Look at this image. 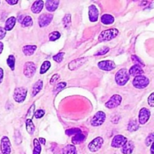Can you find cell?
I'll return each mask as SVG.
<instances>
[{
	"label": "cell",
	"instance_id": "obj_1",
	"mask_svg": "<svg viewBox=\"0 0 154 154\" xmlns=\"http://www.w3.org/2000/svg\"><path fill=\"white\" fill-rule=\"evenodd\" d=\"M119 34V30L117 29H109L104 30L100 33L99 36V42H108L115 38Z\"/></svg>",
	"mask_w": 154,
	"mask_h": 154
},
{
	"label": "cell",
	"instance_id": "obj_2",
	"mask_svg": "<svg viewBox=\"0 0 154 154\" xmlns=\"http://www.w3.org/2000/svg\"><path fill=\"white\" fill-rule=\"evenodd\" d=\"M129 80V75L126 69H122L117 72L115 81L119 86H124Z\"/></svg>",
	"mask_w": 154,
	"mask_h": 154
},
{
	"label": "cell",
	"instance_id": "obj_3",
	"mask_svg": "<svg viewBox=\"0 0 154 154\" xmlns=\"http://www.w3.org/2000/svg\"><path fill=\"white\" fill-rule=\"evenodd\" d=\"M150 84V81L147 77L144 76V75H138L136 76L133 80V84L134 87L137 89H144L147 87Z\"/></svg>",
	"mask_w": 154,
	"mask_h": 154
},
{
	"label": "cell",
	"instance_id": "obj_4",
	"mask_svg": "<svg viewBox=\"0 0 154 154\" xmlns=\"http://www.w3.org/2000/svg\"><path fill=\"white\" fill-rule=\"evenodd\" d=\"M27 94V90L24 87H17L14 92V99L18 103L24 102Z\"/></svg>",
	"mask_w": 154,
	"mask_h": 154
},
{
	"label": "cell",
	"instance_id": "obj_5",
	"mask_svg": "<svg viewBox=\"0 0 154 154\" xmlns=\"http://www.w3.org/2000/svg\"><path fill=\"white\" fill-rule=\"evenodd\" d=\"M106 115L103 111H98L91 120V125L93 126H100L105 122Z\"/></svg>",
	"mask_w": 154,
	"mask_h": 154
},
{
	"label": "cell",
	"instance_id": "obj_6",
	"mask_svg": "<svg viewBox=\"0 0 154 154\" xmlns=\"http://www.w3.org/2000/svg\"><path fill=\"white\" fill-rule=\"evenodd\" d=\"M122 102V97L120 95L115 94L111 97V99L105 103V107L109 109H113L120 105Z\"/></svg>",
	"mask_w": 154,
	"mask_h": 154
},
{
	"label": "cell",
	"instance_id": "obj_7",
	"mask_svg": "<svg viewBox=\"0 0 154 154\" xmlns=\"http://www.w3.org/2000/svg\"><path fill=\"white\" fill-rule=\"evenodd\" d=\"M104 143V140L102 137H97L93 139L91 142L89 144L88 148L91 152H97L100 150Z\"/></svg>",
	"mask_w": 154,
	"mask_h": 154
},
{
	"label": "cell",
	"instance_id": "obj_8",
	"mask_svg": "<svg viewBox=\"0 0 154 154\" xmlns=\"http://www.w3.org/2000/svg\"><path fill=\"white\" fill-rule=\"evenodd\" d=\"M36 72L35 65L32 62H27L24 65L23 74L27 78H32Z\"/></svg>",
	"mask_w": 154,
	"mask_h": 154
},
{
	"label": "cell",
	"instance_id": "obj_9",
	"mask_svg": "<svg viewBox=\"0 0 154 154\" xmlns=\"http://www.w3.org/2000/svg\"><path fill=\"white\" fill-rule=\"evenodd\" d=\"M126 142H127V138L126 137L121 135H117L113 138L111 141V146L115 148H120L123 147Z\"/></svg>",
	"mask_w": 154,
	"mask_h": 154
},
{
	"label": "cell",
	"instance_id": "obj_10",
	"mask_svg": "<svg viewBox=\"0 0 154 154\" xmlns=\"http://www.w3.org/2000/svg\"><path fill=\"white\" fill-rule=\"evenodd\" d=\"M1 151L2 154H11V141L7 136H3L1 139Z\"/></svg>",
	"mask_w": 154,
	"mask_h": 154
},
{
	"label": "cell",
	"instance_id": "obj_11",
	"mask_svg": "<svg viewBox=\"0 0 154 154\" xmlns=\"http://www.w3.org/2000/svg\"><path fill=\"white\" fill-rule=\"evenodd\" d=\"M150 117V111L145 108L140 110L139 116H138V122L140 124H145L149 120Z\"/></svg>",
	"mask_w": 154,
	"mask_h": 154
},
{
	"label": "cell",
	"instance_id": "obj_12",
	"mask_svg": "<svg viewBox=\"0 0 154 154\" xmlns=\"http://www.w3.org/2000/svg\"><path fill=\"white\" fill-rule=\"evenodd\" d=\"M53 20V14H43L38 17V24L40 27H45L48 26Z\"/></svg>",
	"mask_w": 154,
	"mask_h": 154
},
{
	"label": "cell",
	"instance_id": "obj_13",
	"mask_svg": "<svg viewBox=\"0 0 154 154\" xmlns=\"http://www.w3.org/2000/svg\"><path fill=\"white\" fill-rule=\"evenodd\" d=\"M98 66L100 69L104 71H111L116 68L115 63L111 60H105L101 61L98 63Z\"/></svg>",
	"mask_w": 154,
	"mask_h": 154
},
{
	"label": "cell",
	"instance_id": "obj_14",
	"mask_svg": "<svg viewBox=\"0 0 154 154\" xmlns=\"http://www.w3.org/2000/svg\"><path fill=\"white\" fill-rule=\"evenodd\" d=\"M99 17V11L95 5H92L89 7V18L91 22H96Z\"/></svg>",
	"mask_w": 154,
	"mask_h": 154
},
{
	"label": "cell",
	"instance_id": "obj_15",
	"mask_svg": "<svg viewBox=\"0 0 154 154\" xmlns=\"http://www.w3.org/2000/svg\"><path fill=\"white\" fill-rule=\"evenodd\" d=\"M87 57H86V58H79V59H77V60H74L73 61L69 63V69L72 71L75 70L76 69L79 68L80 66H82V65L87 61Z\"/></svg>",
	"mask_w": 154,
	"mask_h": 154
},
{
	"label": "cell",
	"instance_id": "obj_16",
	"mask_svg": "<svg viewBox=\"0 0 154 154\" xmlns=\"http://www.w3.org/2000/svg\"><path fill=\"white\" fill-rule=\"evenodd\" d=\"M59 4H60V1H57V0H48L45 2L47 10L51 12H53L57 10L59 6Z\"/></svg>",
	"mask_w": 154,
	"mask_h": 154
},
{
	"label": "cell",
	"instance_id": "obj_17",
	"mask_svg": "<svg viewBox=\"0 0 154 154\" xmlns=\"http://www.w3.org/2000/svg\"><path fill=\"white\" fill-rule=\"evenodd\" d=\"M143 73H144V71H143L142 68L140 66H138V65H135V66H132L129 72V75L135 77L138 76V75H142Z\"/></svg>",
	"mask_w": 154,
	"mask_h": 154
},
{
	"label": "cell",
	"instance_id": "obj_18",
	"mask_svg": "<svg viewBox=\"0 0 154 154\" xmlns=\"http://www.w3.org/2000/svg\"><path fill=\"white\" fill-rule=\"evenodd\" d=\"M134 147H135L134 143L131 141H127L125 145L122 147L121 152L123 154H131L133 152Z\"/></svg>",
	"mask_w": 154,
	"mask_h": 154
},
{
	"label": "cell",
	"instance_id": "obj_19",
	"mask_svg": "<svg viewBox=\"0 0 154 154\" xmlns=\"http://www.w3.org/2000/svg\"><path fill=\"white\" fill-rule=\"evenodd\" d=\"M44 7V2L43 1H36L33 3L32 6L31 8L32 11L34 14H39L42 11Z\"/></svg>",
	"mask_w": 154,
	"mask_h": 154
},
{
	"label": "cell",
	"instance_id": "obj_20",
	"mask_svg": "<svg viewBox=\"0 0 154 154\" xmlns=\"http://www.w3.org/2000/svg\"><path fill=\"white\" fill-rule=\"evenodd\" d=\"M42 87H43V81H42V80H38V81L33 85L32 89V96H35L36 95L42 90Z\"/></svg>",
	"mask_w": 154,
	"mask_h": 154
},
{
	"label": "cell",
	"instance_id": "obj_21",
	"mask_svg": "<svg viewBox=\"0 0 154 154\" xmlns=\"http://www.w3.org/2000/svg\"><path fill=\"white\" fill-rule=\"evenodd\" d=\"M16 20H17L14 17H11L8 18L5 22V31H11L14 26L15 23H16Z\"/></svg>",
	"mask_w": 154,
	"mask_h": 154
},
{
	"label": "cell",
	"instance_id": "obj_22",
	"mask_svg": "<svg viewBox=\"0 0 154 154\" xmlns=\"http://www.w3.org/2000/svg\"><path fill=\"white\" fill-rule=\"evenodd\" d=\"M36 48L35 45H26L23 48V52L26 56H31L36 51Z\"/></svg>",
	"mask_w": 154,
	"mask_h": 154
},
{
	"label": "cell",
	"instance_id": "obj_23",
	"mask_svg": "<svg viewBox=\"0 0 154 154\" xmlns=\"http://www.w3.org/2000/svg\"><path fill=\"white\" fill-rule=\"evenodd\" d=\"M85 141V135L81 132V133L76 134L75 136L72 138V142L73 144H80Z\"/></svg>",
	"mask_w": 154,
	"mask_h": 154
},
{
	"label": "cell",
	"instance_id": "obj_24",
	"mask_svg": "<svg viewBox=\"0 0 154 154\" xmlns=\"http://www.w3.org/2000/svg\"><path fill=\"white\" fill-rule=\"evenodd\" d=\"M101 20L102 23L105 25H110V24H112L114 22V17L111 14H105L102 15V17H101Z\"/></svg>",
	"mask_w": 154,
	"mask_h": 154
},
{
	"label": "cell",
	"instance_id": "obj_25",
	"mask_svg": "<svg viewBox=\"0 0 154 154\" xmlns=\"http://www.w3.org/2000/svg\"><path fill=\"white\" fill-rule=\"evenodd\" d=\"M138 129H139V125H138L137 120H132L129 122V125H128V130L129 132H135Z\"/></svg>",
	"mask_w": 154,
	"mask_h": 154
},
{
	"label": "cell",
	"instance_id": "obj_26",
	"mask_svg": "<svg viewBox=\"0 0 154 154\" xmlns=\"http://www.w3.org/2000/svg\"><path fill=\"white\" fill-rule=\"evenodd\" d=\"M63 154H77L76 147L72 144H68L63 148Z\"/></svg>",
	"mask_w": 154,
	"mask_h": 154
},
{
	"label": "cell",
	"instance_id": "obj_27",
	"mask_svg": "<svg viewBox=\"0 0 154 154\" xmlns=\"http://www.w3.org/2000/svg\"><path fill=\"white\" fill-rule=\"evenodd\" d=\"M26 131L29 134L32 135L35 131V125L32 123L31 119H27L26 121Z\"/></svg>",
	"mask_w": 154,
	"mask_h": 154
},
{
	"label": "cell",
	"instance_id": "obj_28",
	"mask_svg": "<svg viewBox=\"0 0 154 154\" xmlns=\"http://www.w3.org/2000/svg\"><path fill=\"white\" fill-rule=\"evenodd\" d=\"M33 145H34V150H33V154H40L42 151V147L39 143L38 140L35 138L33 140Z\"/></svg>",
	"mask_w": 154,
	"mask_h": 154
},
{
	"label": "cell",
	"instance_id": "obj_29",
	"mask_svg": "<svg viewBox=\"0 0 154 154\" xmlns=\"http://www.w3.org/2000/svg\"><path fill=\"white\" fill-rule=\"evenodd\" d=\"M22 26L24 27H29V26H31L33 23V21L32 19L30 16H26L23 18L22 21Z\"/></svg>",
	"mask_w": 154,
	"mask_h": 154
},
{
	"label": "cell",
	"instance_id": "obj_30",
	"mask_svg": "<svg viewBox=\"0 0 154 154\" xmlns=\"http://www.w3.org/2000/svg\"><path fill=\"white\" fill-rule=\"evenodd\" d=\"M7 64L8 66L10 67V69L12 71L14 70V66H15V57L13 55L8 56L7 59Z\"/></svg>",
	"mask_w": 154,
	"mask_h": 154
},
{
	"label": "cell",
	"instance_id": "obj_31",
	"mask_svg": "<svg viewBox=\"0 0 154 154\" xmlns=\"http://www.w3.org/2000/svg\"><path fill=\"white\" fill-rule=\"evenodd\" d=\"M51 63L49 61H45L42 64V66H41L40 69V74H45V72H47L48 71V69L51 68Z\"/></svg>",
	"mask_w": 154,
	"mask_h": 154
},
{
	"label": "cell",
	"instance_id": "obj_32",
	"mask_svg": "<svg viewBox=\"0 0 154 154\" xmlns=\"http://www.w3.org/2000/svg\"><path fill=\"white\" fill-rule=\"evenodd\" d=\"M71 22H72V19H71V15L69 14L65 15V17L63 19V25L66 28H68L69 26L71 25Z\"/></svg>",
	"mask_w": 154,
	"mask_h": 154
},
{
	"label": "cell",
	"instance_id": "obj_33",
	"mask_svg": "<svg viewBox=\"0 0 154 154\" xmlns=\"http://www.w3.org/2000/svg\"><path fill=\"white\" fill-rule=\"evenodd\" d=\"M60 38V33L59 32L55 31L53 32L50 33L49 35V39L51 42H54V41L57 40Z\"/></svg>",
	"mask_w": 154,
	"mask_h": 154
},
{
	"label": "cell",
	"instance_id": "obj_34",
	"mask_svg": "<svg viewBox=\"0 0 154 154\" xmlns=\"http://www.w3.org/2000/svg\"><path fill=\"white\" fill-rule=\"evenodd\" d=\"M66 87V82H61L57 84V85L54 87V93H57V92H60L61 90H63L65 87Z\"/></svg>",
	"mask_w": 154,
	"mask_h": 154
},
{
	"label": "cell",
	"instance_id": "obj_35",
	"mask_svg": "<svg viewBox=\"0 0 154 154\" xmlns=\"http://www.w3.org/2000/svg\"><path fill=\"white\" fill-rule=\"evenodd\" d=\"M81 130L80 129H78V128H72V129H67L66 131V134L68 135H76V134L81 133Z\"/></svg>",
	"mask_w": 154,
	"mask_h": 154
},
{
	"label": "cell",
	"instance_id": "obj_36",
	"mask_svg": "<svg viewBox=\"0 0 154 154\" xmlns=\"http://www.w3.org/2000/svg\"><path fill=\"white\" fill-rule=\"evenodd\" d=\"M64 56H65V53H59V54H56L55 56L53 57V59L54 60H55L57 63H61L62 61L63 60V58H64Z\"/></svg>",
	"mask_w": 154,
	"mask_h": 154
},
{
	"label": "cell",
	"instance_id": "obj_37",
	"mask_svg": "<svg viewBox=\"0 0 154 154\" xmlns=\"http://www.w3.org/2000/svg\"><path fill=\"white\" fill-rule=\"evenodd\" d=\"M153 141H154V135L153 132H152V133H150V135L147 137V138H146L145 140L146 145H147V147H148V146H150L153 143Z\"/></svg>",
	"mask_w": 154,
	"mask_h": 154
},
{
	"label": "cell",
	"instance_id": "obj_38",
	"mask_svg": "<svg viewBox=\"0 0 154 154\" xmlns=\"http://www.w3.org/2000/svg\"><path fill=\"white\" fill-rule=\"evenodd\" d=\"M109 51V48H107V47H105V48H102L101 50H99L95 54V56H102V55H105Z\"/></svg>",
	"mask_w": 154,
	"mask_h": 154
},
{
	"label": "cell",
	"instance_id": "obj_39",
	"mask_svg": "<svg viewBox=\"0 0 154 154\" xmlns=\"http://www.w3.org/2000/svg\"><path fill=\"white\" fill-rule=\"evenodd\" d=\"M132 60H133L134 63H137V65H138V66H144V64L143 63V62L141 61V60H140V59L138 58L137 56H135V55L132 56Z\"/></svg>",
	"mask_w": 154,
	"mask_h": 154
},
{
	"label": "cell",
	"instance_id": "obj_40",
	"mask_svg": "<svg viewBox=\"0 0 154 154\" xmlns=\"http://www.w3.org/2000/svg\"><path fill=\"white\" fill-rule=\"evenodd\" d=\"M35 108V105H32L31 107H30L29 109L28 113H27V117H29V118H28V119H31L32 117H33V114H35V111H34Z\"/></svg>",
	"mask_w": 154,
	"mask_h": 154
},
{
	"label": "cell",
	"instance_id": "obj_41",
	"mask_svg": "<svg viewBox=\"0 0 154 154\" xmlns=\"http://www.w3.org/2000/svg\"><path fill=\"white\" fill-rule=\"evenodd\" d=\"M35 118L38 119V118H42L44 115H45V111L44 110H37V111L35 112Z\"/></svg>",
	"mask_w": 154,
	"mask_h": 154
},
{
	"label": "cell",
	"instance_id": "obj_42",
	"mask_svg": "<svg viewBox=\"0 0 154 154\" xmlns=\"http://www.w3.org/2000/svg\"><path fill=\"white\" fill-rule=\"evenodd\" d=\"M153 97H154V94H153V93H152L151 95L149 96L148 99H147V102H148V105H150V106H151L152 108H153V107H154Z\"/></svg>",
	"mask_w": 154,
	"mask_h": 154
},
{
	"label": "cell",
	"instance_id": "obj_43",
	"mask_svg": "<svg viewBox=\"0 0 154 154\" xmlns=\"http://www.w3.org/2000/svg\"><path fill=\"white\" fill-rule=\"evenodd\" d=\"M5 35H6V31L5 30V29L0 26V40L4 38Z\"/></svg>",
	"mask_w": 154,
	"mask_h": 154
},
{
	"label": "cell",
	"instance_id": "obj_44",
	"mask_svg": "<svg viewBox=\"0 0 154 154\" xmlns=\"http://www.w3.org/2000/svg\"><path fill=\"white\" fill-rule=\"evenodd\" d=\"M59 78H60V75H57V74L54 75V76L52 77V78L51 79V81H50V83H51V84H54V83H55L56 81H57V80L59 79Z\"/></svg>",
	"mask_w": 154,
	"mask_h": 154
},
{
	"label": "cell",
	"instance_id": "obj_45",
	"mask_svg": "<svg viewBox=\"0 0 154 154\" xmlns=\"http://www.w3.org/2000/svg\"><path fill=\"white\" fill-rule=\"evenodd\" d=\"M3 77H4V72H3V69L0 68V84L2 82Z\"/></svg>",
	"mask_w": 154,
	"mask_h": 154
},
{
	"label": "cell",
	"instance_id": "obj_46",
	"mask_svg": "<svg viewBox=\"0 0 154 154\" xmlns=\"http://www.w3.org/2000/svg\"><path fill=\"white\" fill-rule=\"evenodd\" d=\"M6 2L8 3L9 5H16L17 3L18 2V1H17V0H14V1H11H11H9V0H7V1H6Z\"/></svg>",
	"mask_w": 154,
	"mask_h": 154
},
{
	"label": "cell",
	"instance_id": "obj_47",
	"mask_svg": "<svg viewBox=\"0 0 154 154\" xmlns=\"http://www.w3.org/2000/svg\"><path fill=\"white\" fill-rule=\"evenodd\" d=\"M39 143H41V144H45V142H46V140L44 138H40L38 140Z\"/></svg>",
	"mask_w": 154,
	"mask_h": 154
},
{
	"label": "cell",
	"instance_id": "obj_48",
	"mask_svg": "<svg viewBox=\"0 0 154 154\" xmlns=\"http://www.w3.org/2000/svg\"><path fill=\"white\" fill-rule=\"evenodd\" d=\"M3 47H4V45H3V43H2V42H0V54H1L2 52Z\"/></svg>",
	"mask_w": 154,
	"mask_h": 154
},
{
	"label": "cell",
	"instance_id": "obj_49",
	"mask_svg": "<svg viewBox=\"0 0 154 154\" xmlns=\"http://www.w3.org/2000/svg\"><path fill=\"white\" fill-rule=\"evenodd\" d=\"M23 20V15H20L19 17H18V21L20 23H22Z\"/></svg>",
	"mask_w": 154,
	"mask_h": 154
},
{
	"label": "cell",
	"instance_id": "obj_50",
	"mask_svg": "<svg viewBox=\"0 0 154 154\" xmlns=\"http://www.w3.org/2000/svg\"><path fill=\"white\" fill-rule=\"evenodd\" d=\"M150 153H151V154H154V152H153V144H151V148H150Z\"/></svg>",
	"mask_w": 154,
	"mask_h": 154
}]
</instances>
